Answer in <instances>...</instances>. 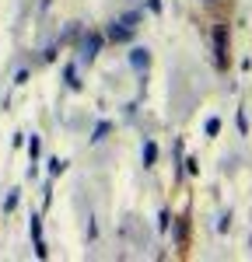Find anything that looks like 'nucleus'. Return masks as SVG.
I'll list each match as a JSON object with an SVG mask.
<instances>
[{
    "mask_svg": "<svg viewBox=\"0 0 252 262\" xmlns=\"http://www.w3.org/2000/svg\"><path fill=\"white\" fill-rule=\"evenodd\" d=\"M28 231H32V242H35V255H39V259H46V255H49V248H46V238H42V221H39V213H32Z\"/></svg>",
    "mask_w": 252,
    "mask_h": 262,
    "instance_id": "obj_1",
    "label": "nucleus"
},
{
    "mask_svg": "<svg viewBox=\"0 0 252 262\" xmlns=\"http://www.w3.org/2000/svg\"><path fill=\"white\" fill-rule=\"evenodd\" d=\"M214 53H217V63L221 67L228 63V28L224 25H217V32H214Z\"/></svg>",
    "mask_w": 252,
    "mask_h": 262,
    "instance_id": "obj_2",
    "label": "nucleus"
},
{
    "mask_svg": "<svg viewBox=\"0 0 252 262\" xmlns=\"http://www.w3.org/2000/svg\"><path fill=\"white\" fill-rule=\"evenodd\" d=\"M133 32H137V28L126 25V21H112V25H109V39H112V42H130V39H133Z\"/></svg>",
    "mask_w": 252,
    "mask_h": 262,
    "instance_id": "obj_3",
    "label": "nucleus"
},
{
    "mask_svg": "<svg viewBox=\"0 0 252 262\" xmlns=\"http://www.w3.org/2000/svg\"><path fill=\"white\" fill-rule=\"evenodd\" d=\"M98 46H102V35H88V39L81 42V60H95V56H98Z\"/></svg>",
    "mask_w": 252,
    "mask_h": 262,
    "instance_id": "obj_4",
    "label": "nucleus"
},
{
    "mask_svg": "<svg viewBox=\"0 0 252 262\" xmlns=\"http://www.w3.org/2000/svg\"><path fill=\"white\" fill-rule=\"evenodd\" d=\"M147 63H151V53L137 46V49L130 53V67H133V70H147Z\"/></svg>",
    "mask_w": 252,
    "mask_h": 262,
    "instance_id": "obj_5",
    "label": "nucleus"
},
{
    "mask_svg": "<svg viewBox=\"0 0 252 262\" xmlns=\"http://www.w3.org/2000/svg\"><path fill=\"white\" fill-rule=\"evenodd\" d=\"M39 150H42V140L32 133V140H28V158H32V168H28V175H35V161H39Z\"/></svg>",
    "mask_w": 252,
    "mask_h": 262,
    "instance_id": "obj_6",
    "label": "nucleus"
},
{
    "mask_svg": "<svg viewBox=\"0 0 252 262\" xmlns=\"http://www.w3.org/2000/svg\"><path fill=\"white\" fill-rule=\"evenodd\" d=\"M154 161H158V143L144 140V168H154Z\"/></svg>",
    "mask_w": 252,
    "mask_h": 262,
    "instance_id": "obj_7",
    "label": "nucleus"
},
{
    "mask_svg": "<svg viewBox=\"0 0 252 262\" xmlns=\"http://www.w3.org/2000/svg\"><path fill=\"white\" fill-rule=\"evenodd\" d=\"M63 81H67V88L77 91V88H81V81H77V67H67V70H63Z\"/></svg>",
    "mask_w": 252,
    "mask_h": 262,
    "instance_id": "obj_8",
    "label": "nucleus"
},
{
    "mask_svg": "<svg viewBox=\"0 0 252 262\" xmlns=\"http://www.w3.org/2000/svg\"><path fill=\"white\" fill-rule=\"evenodd\" d=\"M109 129H112V122H98V126H95V133H91V140H95V143H98V140H105V137H109Z\"/></svg>",
    "mask_w": 252,
    "mask_h": 262,
    "instance_id": "obj_9",
    "label": "nucleus"
},
{
    "mask_svg": "<svg viewBox=\"0 0 252 262\" xmlns=\"http://www.w3.org/2000/svg\"><path fill=\"white\" fill-rule=\"evenodd\" d=\"M203 133H207V137H217V133H221V119H217V116H210L207 126H203Z\"/></svg>",
    "mask_w": 252,
    "mask_h": 262,
    "instance_id": "obj_10",
    "label": "nucleus"
},
{
    "mask_svg": "<svg viewBox=\"0 0 252 262\" xmlns=\"http://www.w3.org/2000/svg\"><path fill=\"white\" fill-rule=\"evenodd\" d=\"M67 171V161H60V158H49V175L56 179V175H63Z\"/></svg>",
    "mask_w": 252,
    "mask_h": 262,
    "instance_id": "obj_11",
    "label": "nucleus"
},
{
    "mask_svg": "<svg viewBox=\"0 0 252 262\" xmlns=\"http://www.w3.org/2000/svg\"><path fill=\"white\" fill-rule=\"evenodd\" d=\"M238 133H242V137L249 133V116H245V108H238Z\"/></svg>",
    "mask_w": 252,
    "mask_h": 262,
    "instance_id": "obj_12",
    "label": "nucleus"
},
{
    "mask_svg": "<svg viewBox=\"0 0 252 262\" xmlns=\"http://www.w3.org/2000/svg\"><path fill=\"white\" fill-rule=\"evenodd\" d=\"M168 221H172V217H168V210H161V213H158V231H161V234L168 231Z\"/></svg>",
    "mask_w": 252,
    "mask_h": 262,
    "instance_id": "obj_13",
    "label": "nucleus"
},
{
    "mask_svg": "<svg viewBox=\"0 0 252 262\" xmlns=\"http://www.w3.org/2000/svg\"><path fill=\"white\" fill-rule=\"evenodd\" d=\"M14 206H18V189H14V192H11V196H7V203H4V213H11V210H14Z\"/></svg>",
    "mask_w": 252,
    "mask_h": 262,
    "instance_id": "obj_14",
    "label": "nucleus"
},
{
    "mask_svg": "<svg viewBox=\"0 0 252 262\" xmlns=\"http://www.w3.org/2000/svg\"><path fill=\"white\" fill-rule=\"evenodd\" d=\"M186 171H189V175H196V171H200V161H196V158H189V161H186Z\"/></svg>",
    "mask_w": 252,
    "mask_h": 262,
    "instance_id": "obj_15",
    "label": "nucleus"
},
{
    "mask_svg": "<svg viewBox=\"0 0 252 262\" xmlns=\"http://www.w3.org/2000/svg\"><path fill=\"white\" fill-rule=\"evenodd\" d=\"M147 7H151L154 14H161V0H147Z\"/></svg>",
    "mask_w": 252,
    "mask_h": 262,
    "instance_id": "obj_16",
    "label": "nucleus"
}]
</instances>
